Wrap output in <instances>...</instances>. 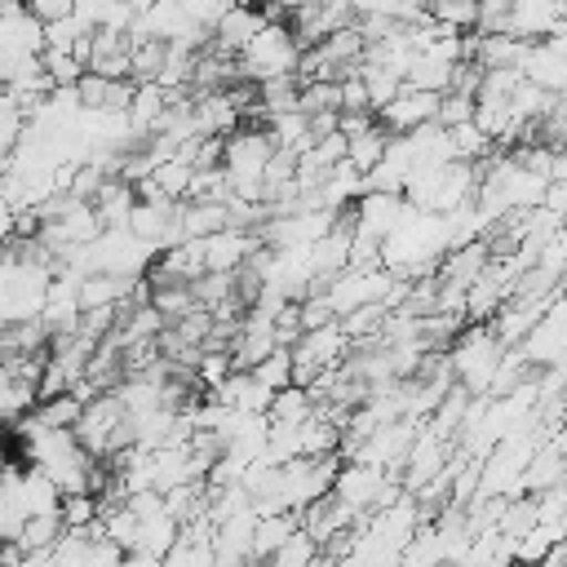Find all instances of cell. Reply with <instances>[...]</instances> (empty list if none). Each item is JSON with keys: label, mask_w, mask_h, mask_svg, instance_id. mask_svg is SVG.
<instances>
[{"label": "cell", "mask_w": 567, "mask_h": 567, "mask_svg": "<svg viewBox=\"0 0 567 567\" xmlns=\"http://www.w3.org/2000/svg\"><path fill=\"white\" fill-rule=\"evenodd\" d=\"M315 394L306 390V385H284L279 394H275V403H270V421H279V425H301L306 416H315Z\"/></svg>", "instance_id": "ac0fdd59"}, {"label": "cell", "mask_w": 567, "mask_h": 567, "mask_svg": "<svg viewBox=\"0 0 567 567\" xmlns=\"http://www.w3.org/2000/svg\"><path fill=\"white\" fill-rule=\"evenodd\" d=\"M111 4H115V0H75V9H71V13H75L84 27H93V31H97V27L106 22Z\"/></svg>", "instance_id": "cb8c5ba5"}, {"label": "cell", "mask_w": 567, "mask_h": 567, "mask_svg": "<svg viewBox=\"0 0 567 567\" xmlns=\"http://www.w3.org/2000/svg\"><path fill=\"white\" fill-rule=\"evenodd\" d=\"M563 9H567V0H509L505 35L545 40V35H554L563 27Z\"/></svg>", "instance_id": "8fae6325"}, {"label": "cell", "mask_w": 567, "mask_h": 567, "mask_svg": "<svg viewBox=\"0 0 567 567\" xmlns=\"http://www.w3.org/2000/svg\"><path fill=\"white\" fill-rule=\"evenodd\" d=\"M40 53H44V22L22 0L13 9H0V84L13 80Z\"/></svg>", "instance_id": "5b68a950"}, {"label": "cell", "mask_w": 567, "mask_h": 567, "mask_svg": "<svg viewBox=\"0 0 567 567\" xmlns=\"http://www.w3.org/2000/svg\"><path fill=\"white\" fill-rule=\"evenodd\" d=\"M412 213V204L403 195H390V190H363L350 208V230L354 239H372V244H385V235L399 230V221Z\"/></svg>", "instance_id": "52a82bcc"}, {"label": "cell", "mask_w": 567, "mask_h": 567, "mask_svg": "<svg viewBox=\"0 0 567 567\" xmlns=\"http://www.w3.org/2000/svg\"><path fill=\"white\" fill-rule=\"evenodd\" d=\"M270 22V13L261 9V4H244V0H235L230 9H226V18L217 22V31H213V44H217V53H235L239 58V49L261 31Z\"/></svg>", "instance_id": "7c38bea8"}, {"label": "cell", "mask_w": 567, "mask_h": 567, "mask_svg": "<svg viewBox=\"0 0 567 567\" xmlns=\"http://www.w3.org/2000/svg\"><path fill=\"white\" fill-rule=\"evenodd\" d=\"M301 53H306V44L297 40V31H292L288 22L270 18V22H266V27H261L244 49H239L235 66H239V75H244V80L266 84V80H279V75H297Z\"/></svg>", "instance_id": "6da1fadb"}, {"label": "cell", "mask_w": 567, "mask_h": 567, "mask_svg": "<svg viewBox=\"0 0 567 567\" xmlns=\"http://www.w3.org/2000/svg\"><path fill=\"white\" fill-rule=\"evenodd\" d=\"M22 509H27V518L31 514H58L62 509V487L40 465L22 470Z\"/></svg>", "instance_id": "e0dca14e"}, {"label": "cell", "mask_w": 567, "mask_h": 567, "mask_svg": "<svg viewBox=\"0 0 567 567\" xmlns=\"http://www.w3.org/2000/svg\"><path fill=\"white\" fill-rule=\"evenodd\" d=\"M390 137H394V133H390L381 120H372L363 133H354V137H350V151H346V159H350L359 173H372V168L385 159V151H390Z\"/></svg>", "instance_id": "2e32d148"}, {"label": "cell", "mask_w": 567, "mask_h": 567, "mask_svg": "<svg viewBox=\"0 0 567 567\" xmlns=\"http://www.w3.org/2000/svg\"><path fill=\"white\" fill-rule=\"evenodd\" d=\"M518 71H523V80L540 84L545 93L567 97V31L558 27L545 40H527V53H523Z\"/></svg>", "instance_id": "ba28073f"}, {"label": "cell", "mask_w": 567, "mask_h": 567, "mask_svg": "<svg viewBox=\"0 0 567 567\" xmlns=\"http://www.w3.org/2000/svg\"><path fill=\"white\" fill-rule=\"evenodd\" d=\"M71 430H75V439L84 443V452L97 456V461H106V456H115V452H124V447L137 443V439H133V416H128V408L120 403L115 390H111V394H93Z\"/></svg>", "instance_id": "3957f363"}, {"label": "cell", "mask_w": 567, "mask_h": 567, "mask_svg": "<svg viewBox=\"0 0 567 567\" xmlns=\"http://www.w3.org/2000/svg\"><path fill=\"white\" fill-rule=\"evenodd\" d=\"M13 217H18V208H13V199L0 190V244L13 239Z\"/></svg>", "instance_id": "484cf974"}, {"label": "cell", "mask_w": 567, "mask_h": 567, "mask_svg": "<svg viewBox=\"0 0 567 567\" xmlns=\"http://www.w3.org/2000/svg\"><path fill=\"white\" fill-rule=\"evenodd\" d=\"M439 102H443V93H430V89H412V84H403L381 111H377V120L390 128V133H412V128H421V124H430V120H439Z\"/></svg>", "instance_id": "30bf717a"}, {"label": "cell", "mask_w": 567, "mask_h": 567, "mask_svg": "<svg viewBox=\"0 0 567 567\" xmlns=\"http://www.w3.org/2000/svg\"><path fill=\"white\" fill-rule=\"evenodd\" d=\"M177 4H182V13H186L199 31H208V35H213V31H217V22L226 18V9H230L235 0H177Z\"/></svg>", "instance_id": "603a6c76"}, {"label": "cell", "mask_w": 567, "mask_h": 567, "mask_svg": "<svg viewBox=\"0 0 567 567\" xmlns=\"http://www.w3.org/2000/svg\"><path fill=\"white\" fill-rule=\"evenodd\" d=\"M204 248V266L213 275H235L248 266V257L261 248V235L257 230H239V226H226V230H213L199 239Z\"/></svg>", "instance_id": "9c48e42d"}, {"label": "cell", "mask_w": 567, "mask_h": 567, "mask_svg": "<svg viewBox=\"0 0 567 567\" xmlns=\"http://www.w3.org/2000/svg\"><path fill=\"white\" fill-rule=\"evenodd\" d=\"M248 372H252L261 385H270V390L279 394L284 385H292V346H279V350H270V354H266L261 363H252Z\"/></svg>", "instance_id": "44dd1931"}, {"label": "cell", "mask_w": 567, "mask_h": 567, "mask_svg": "<svg viewBox=\"0 0 567 567\" xmlns=\"http://www.w3.org/2000/svg\"><path fill=\"white\" fill-rule=\"evenodd\" d=\"M89 252V275H124V279H142L151 270V261L159 257V248H151L146 239H137L128 226H106L93 244H84Z\"/></svg>", "instance_id": "277c9868"}, {"label": "cell", "mask_w": 567, "mask_h": 567, "mask_svg": "<svg viewBox=\"0 0 567 567\" xmlns=\"http://www.w3.org/2000/svg\"><path fill=\"white\" fill-rule=\"evenodd\" d=\"M301 527V514L288 509V514H257V527H252V563H270V554Z\"/></svg>", "instance_id": "9a60e30c"}, {"label": "cell", "mask_w": 567, "mask_h": 567, "mask_svg": "<svg viewBox=\"0 0 567 567\" xmlns=\"http://www.w3.org/2000/svg\"><path fill=\"white\" fill-rule=\"evenodd\" d=\"M244 4H257V0H244Z\"/></svg>", "instance_id": "4316f807"}, {"label": "cell", "mask_w": 567, "mask_h": 567, "mask_svg": "<svg viewBox=\"0 0 567 567\" xmlns=\"http://www.w3.org/2000/svg\"><path fill=\"white\" fill-rule=\"evenodd\" d=\"M62 532H66V523H62V509H58V514H31V518L22 523V536H18V545H22L27 554H35V549H53V545L62 540Z\"/></svg>", "instance_id": "d6986e66"}, {"label": "cell", "mask_w": 567, "mask_h": 567, "mask_svg": "<svg viewBox=\"0 0 567 567\" xmlns=\"http://www.w3.org/2000/svg\"><path fill=\"white\" fill-rule=\"evenodd\" d=\"M89 35H93V27H84L75 13L44 22V49H58V53H75V49H80Z\"/></svg>", "instance_id": "ffe728a7"}, {"label": "cell", "mask_w": 567, "mask_h": 567, "mask_svg": "<svg viewBox=\"0 0 567 567\" xmlns=\"http://www.w3.org/2000/svg\"><path fill=\"white\" fill-rule=\"evenodd\" d=\"M337 474H341L337 452H332V456H292V461H284V465H279L284 496H288V505H292L297 514H301L306 505H315V501L332 496Z\"/></svg>", "instance_id": "8992f818"}, {"label": "cell", "mask_w": 567, "mask_h": 567, "mask_svg": "<svg viewBox=\"0 0 567 567\" xmlns=\"http://www.w3.org/2000/svg\"><path fill=\"white\" fill-rule=\"evenodd\" d=\"M133 204H137V182H124L120 173H111L102 182V190L93 195V208H97L102 226H128Z\"/></svg>", "instance_id": "5bb4252c"}, {"label": "cell", "mask_w": 567, "mask_h": 567, "mask_svg": "<svg viewBox=\"0 0 567 567\" xmlns=\"http://www.w3.org/2000/svg\"><path fill=\"white\" fill-rule=\"evenodd\" d=\"M40 22H53V18H66L75 9V0H22Z\"/></svg>", "instance_id": "d4e9b609"}, {"label": "cell", "mask_w": 567, "mask_h": 567, "mask_svg": "<svg viewBox=\"0 0 567 567\" xmlns=\"http://www.w3.org/2000/svg\"><path fill=\"white\" fill-rule=\"evenodd\" d=\"M133 89H137V80H111L97 71H84V80H80L84 106H97V111H128Z\"/></svg>", "instance_id": "4fadbf2b"}, {"label": "cell", "mask_w": 567, "mask_h": 567, "mask_svg": "<svg viewBox=\"0 0 567 567\" xmlns=\"http://www.w3.org/2000/svg\"><path fill=\"white\" fill-rule=\"evenodd\" d=\"M22 128H27V111L0 89V159L18 146V137H22Z\"/></svg>", "instance_id": "7402d4cb"}, {"label": "cell", "mask_w": 567, "mask_h": 567, "mask_svg": "<svg viewBox=\"0 0 567 567\" xmlns=\"http://www.w3.org/2000/svg\"><path fill=\"white\" fill-rule=\"evenodd\" d=\"M505 341L492 332V323H474V328H461L452 350H447V368L456 377L461 390L470 394H487L492 381H496V368L505 363Z\"/></svg>", "instance_id": "7a4b0ae2"}]
</instances>
